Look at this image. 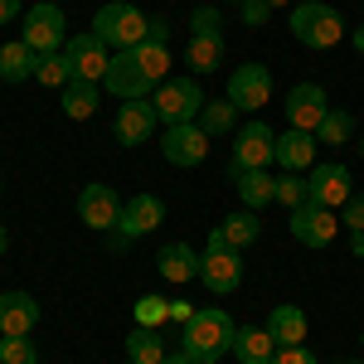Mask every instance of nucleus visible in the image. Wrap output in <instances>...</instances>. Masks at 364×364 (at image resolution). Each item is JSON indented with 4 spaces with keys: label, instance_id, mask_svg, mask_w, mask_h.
<instances>
[{
    "label": "nucleus",
    "instance_id": "nucleus-21",
    "mask_svg": "<svg viewBox=\"0 0 364 364\" xmlns=\"http://www.w3.org/2000/svg\"><path fill=\"white\" fill-rule=\"evenodd\" d=\"M156 267H161L166 282L185 287V282H199V252L190 248V243H166L161 257H156Z\"/></svg>",
    "mask_w": 364,
    "mask_h": 364
},
{
    "label": "nucleus",
    "instance_id": "nucleus-19",
    "mask_svg": "<svg viewBox=\"0 0 364 364\" xmlns=\"http://www.w3.org/2000/svg\"><path fill=\"white\" fill-rule=\"evenodd\" d=\"M39 326V301L29 291H5L0 296V336H29Z\"/></svg>",
    "mask_w": 364,
    "mask_h": 364
},
{
    "label": "nucleus",
    "instance_id": "nucleus-38",
    "mask_svg": "<svg viewBox=\"0 0 364 364\" xmlns=\"http://www.w3.org/2000/svg\"><path fill=\"white\" fill-rule=\"evenodd\" d=\"M238 10H243V25H252V29H262L272 20V5H267V0H243Z\"/></svg>",
    "mask_w": 364,
    "mask_h": 364
},
{
    "label": "nucleus",
    "instance_id": "nucleus-2",
    "mask_svg": "<svg viewBox=\"0 0 364 364\" xmlns=\"http://www.w3.org/2000/svg\"><path fill=\"white\" fill-rule=\"evenodd\" d=\"M287 29L306 49H336L340 39H345V20H340L336 5H326V0H296L291 15H287Z\"/></svg>",
    "mask_w": 364,
    "mask_h": 364
},
{
    "label": "nucleus",
    "instance_id": "nucleus-46",
    "mask_svg": "<svg viewBox=\"0 0 364 364\" xmlns=\"http://www.w3.org/2000/svg\"><path fill=\"white\" fill-rule=\"evenodd\" d=\"M5 248H10V233H5V224H0V257H5Z\"/></svg>",
    "mask_w": 364,
    "mask_h": 364
},
{
    "label": "nucleus",
    "instance_id": "nucleus-13",
    "mask_svg": "<svg viewBox=\"0 0 364 364\" xmlns=\"http://www.w3.org/2000/svg\"><path fill=\"white\" fill-rule=\"evenodd\" d=\"M63 54L73 58V73H78L83 83H102V78H107V63H112V54H107V44H102L92 29H87V34H68Z\"/></svg>",
    "mask_w": 364,
    "mask_h": 364
},
{
    "label": "nucleus",
    "instance_id": "nucleus-42",
    "mask_svg": "<svg viewBox=\"0 0 364 364\" xmlns=\"http://www.w3.org/2000/svg\"><path fill=\"white\" fill-rule=\"evenodd\" d=\"M170 316H175V321H180V326H185V321H190V316H195V311L185 306V301H170Z\"/></svg>",
    "mask_w": 364,
    "mask_h": 364
},
{
    "label": "nucleus",
    "instance_id": "nucleus-14",
    "mask_svg": "<svg viewBox=\"0 0 364 364\" xmlns=\"http://www.w3.org/2000/svg\"><path fill=\"white\" fill-rule=\"evenodd\" d=\"M161 224H166V204H161V195H132L127 204H122L117 233L132 243V238H146V233H156Z\"/></svg>",
    "mask_w": 364,
    "mask_h": 364
},
{
    "label": "nucleus",
    "instance_id": "nucleus-34",
    "mask_svg": "<svg viewBox=\"0 0 364 364\" xmlns=\"http://www.w3.org/2000/svg\"><path fill=\"white\" fill-rule=\"evenodd\" d=\"M0 364H39V350L29 336H0Z\"/></svg>",
    "mask_w": 364,
    "mask_h": 364
},
{
    "label": "nucleus",
    "instance_id": "nucleus-4",
    "mask_svg": "<svg viewBox=\"0 0 364 364\" xmlns=\"http://www.w3.org/2000/svg\"><path fill=\"white\" fill-rule=\"evenodd\" d=\"M25 39L34 54L44 58V54H58L63 44H68V15L58 10L54 0H39V5H29L25 10Z\"/></svg>",
    "mask_w": 364,
    "mask_h": 364
},
{
    "label": "nucleus",
    "instance_id": "nucleus-16",
    "mask_svg": "<svg viewBox=\"0 0 364 364\" xmlns=\"http://www.w3.org/2000/svg\"><path fill=\"white\" fill-rule=\"evenodd\" d=\"M156 102H146V97H136V102H122L112 117V136L122 141V146H141V141L156 136Z\"/></svg>",
    "mask_w": 364,
    "mask_h": 364
},
{
    "label": "nucleus",
    "instance_id": "nucleus-48",
    "mask_svg": "<svg viewBox=\"0 0 364 364\" xmlns=\"http://www.w3.org/2000/svg\"><path fill=\"white\" fill-rule=\"evenodd\" d=\"M224 5H243V0H224Z\"/></svg>",
    "mask_w": 364,
    "mask_h": 364
},
{
    "label": "nucleus",
    "instance_id": "nucleus-9",
    "mask_svg": "<svg viewBox=\"0 0 364 364\" xmlns=\"http://www.w3.org/2000/svg\"><path fill=\"white\" fill-rule=\"evenodd\" d=\"M199 282L214 296H233L243 287V252L233 248H204L199 252Z\"/></svg>",
    "mask_w": 364,
    "mask_h": 364
},
{
    "label": "nucleus",
    "instance_id": "nucleus-41",
    "mask_svg": "<svg viewBox=\"0 0 364 364\" xmlns=\"http://www.w3.org/2000/svg\"><path fill=\"white\" fill-rule=\"evenodd\" d=\"M146 39H156V44H170V20H151Z\"/></svg>",
    "mask_w": 364,
    "mask_h": 364
},
{
    "label": "nucleus",
    "instance_id": "nucleus-17",
    "mask_svg": "<svg viewBox=\"0 0 364 364\" xmlns=\"http://www.w3.org/2000/svg\"><path fill=\"white\" fill-rule=\"evenodd\" d=\"M326 112H331V102H326V87L321 83H296L291 92H287V127L316 132Z\"/></svg>",
    "mask_w": 364,
    "mask_h": 364
},
{
    "label": "nucleus",
    "instance_id": "nucleus-22",
    "mask_svg": "<svg viewBox=\"0 0 364 364\" xmlns=\"http://www.w3.org/2000/svg\"><path fill=\"white\" fill-rule=\"evenodd\" d=\"M272 355H277V340L267 336V326H238V336H233L238 364H272Z\"/></svg>",
    "mask_w": 364,
    "mask_h": 364
},
{
    "label": "nucleus",
    "instance_id": "nucleus-20",
    "mask_svg": "<svg viewBox=\"0 0 364 364\" xmlns=\"http://www.w3.org/2000/svg\"><path fill=\"white\" fill-rule=\"evenodd\" d=\"M306 311L301 306H291V301H282V306L267 311V336L277 340V350H287V345H301L306 340Z\"/></svg>",
    "mask_w": 364,
    "mask_h": 364
},
{
    "label": "nucleus",
    "instance_id": "nucleus-49",
    "mask_svg": "<svg viewBox=\"0 0 364 364\" xmlns=\"http://www.w3.org/2000/svg\"><path fill=\"white\" fill-rule=\"evenodd\" d=\"M360 156H364V136H360Z\"/></svg>",
    "mask_w": 364,
    "mask_h": 364
},
{
    "label": "nucleus",
    "instance_id": "nucleus-52",
    "mask_svg": "<svg viewBox=\"0 0 364 364\" xmlns=\"http://www.w3.org/2000/svg\"><path fill=\"white\" fill-rule=\"evenodd\" d=\"M54 5H58V0H54Z\"/></svg>",
    "mask_w": 364,
    "mask_h": 364
},
{
    "label": "nucleus",
    "instance_id": "nucleus-45",
    "mask_svg": "<svg viewBox=\"0 0 364 364\" xmlns=\"http://www.w3.org/2000/svg\"><path fill=\"white\" fill-rule=\"evenodd\" d=\"M166 364H195L190 355H166Z\"/></svg>",
    "mask_w": 364,
    "mask_h": 364
},
{
    "label": "nucleus",
    "instance_id": "nucleus-23",
    "mask_svg": "<svg viewBox=\"0 0 364 364\" xmlns=\"http://www.w3.org/2000/svg\"><path fill=\"white\" fill-rule=\"evenodd\" d=\"M233 180H238L233 190H238V199H243V209L257 214V209L277 204V175H267V170H238Z\"/></svg>",
    "mask_w": 364,
    "mask_h": 364
},
{
    "label": "nucleus",
    "instance_id": "nucleus-15",
    "mask_svg": "<svg viewBox=\"0 0 364 364\" xmlns=\"http://www.w3.org/2000/svg\"><path fill=\"white\" fill-rule=\"evenodd\" d=\"M311 204H326V209H345V199L355 195L350 185V166L340 161H326V166H311Z\"/></svg>",
    "mask_w": 364,
    "mask_h": 364
},
{
    "label": "nucleus",
    "instance_id": "nucleus-35",
    "mask_svg": "<svg viewBox=\"0 0 364 364\" xmlns=\"http://www.w3.org/2000/svg\"><path fill=\"white\" fill-rule=\"evenodd\" d=\"M166 321H170V301L166 296H141L136 301V326H156V331H161Z\"/></svg>",
    "mask_w": 364,
    "mask_h": 364
},
{
    "label": "nucleus",
    "instance_id": "nucleus-10",
    "mask_svg": "<svg viewBox=\"0 0 364 364\" xmlns=\"http://www.w3.org/2000/svg\"><path fill=\"white\" fill-rule=\"evenodd\" d=\"M291 238L301 243V248H331L340 233V219L336 209H326V204H301V209H291Z\"/></svg>",
    "mask_w": 364,
    "mask_h": 364
},
{
    "label": "nucleus",
    "instance_id": "nucleus-40",
    "mask_svg": "<svg viewBox=\"0 0 364 364\" xmlns=\"http://www.w3.org/2000/svg\"><path fill=\"white\" fill-rule=\"evenodd\" d=\"M25 20V0H0V25H15Z\"/></svg>",
    "mask_w": 364,
    "mask_h": 364
},
{
    "label": "nucleus",
    "instance_id": "nucleus-5",
    "mask_svg": "<svg viewBox=\"0 0 364 364\" xmlns=\"http://www.w3.org/2000/svg\"><path fill=\"white\" fill-rule=\"evenodd\" d=\"M151 102H156V117L166 127L199 122V112H204V87H199V78H166V83L156 87Z\"/></svg>",
    "mask_w": 364,
    "mask_h": 364
},
{
    "label": "nucleus",
    "instance_id": "nucleus-27",
    "mask_svg": "<svg viewBox=\"0 0 364 364\" xmlns=\"http://www.w3.org/2000/svg\"><path fill=\"white\" fill-rule=\"evenodd\" d=\"M219 233H224V243L233 252H243L248 243H257V238H262V219H257L252 209H238V214H228L224 224H219Z\"/></svg>",
    "mask_w": 364,
    "mask_h": 364
},
{
    "label": "nucleus",
    "instance_id": "nucleus-32",
    "mask_svg": "<svg viewBox=\"0 0 364 364\" xmlns=\"http://www.w3.org/2000/svg\"><path fill=\"white\" fill-rule=\"evenodd\" d=\"M350 136H355V117L345 112V107H331V112L321 117V127H316V141L321 146H345Z\"/></svg>",
    "mask_w": 364,
    "mask_h": 364
},
{
    "label": "nucleus",
    "instance_id": "nucleus-1",
    "mask_svg": "<svg viewBox=\"0 0 364 364\" xmlns=\"http://www.w3.org/2000/svg\"><path fill=\"white\" fill-rule=\"evenodd\" d=\"M233 316L224 306H204L180 326V355H190L195 364H219L224 355H233Z\"/></svg>",
    "mask_w": 364,
    "mask_h": 364
},
{
    "label": "nucleus",
    "instance_id": "nucleus-6",
    "mask_svg": "<svg viewBox=\"0 0 364 364\" xmlns=\"http://www.w3.org/2000/svg\"><path fill=\"white\" fill-rule=\"evenodd\" d=\"M272 151H277V132H272L267 122H257V117H252L248 127H238V132H233L228 175H238V170H267V166H272Z\"/></svg>",
    "mask_w": 364,
    "mask_h": 364
},
{
    "label": "nucleus",
    "instance_id": "nucleus-39",
    "mask_svg": "<svg viewBox=\"0 0 364 364\" xmlns=\"http://www.w3.org/2000/svg\"><path fill=\"white\" fill-rule=\"evenodd\" d=\"M272 364H321V360L311 355L306 345H287V350H277V355H272Z\"/></svg>",
    "mask_w": 364,
    "mask_h": 364
},
{
    "label": "nucleus",
    "instance_id": "nucleus-50",
    "mask_svg": "<svg viewBox=\"0 0 364 364\" xmlns=\"http://www.w3.org/2000/svg\"><path fill=\"white\" fill-rule=\"evenodd\" d=\"M360 345H364V336H360Z\"/></svg>",
    "mask_w": 364,
    "mask_h": 364
},
{
    "label": "nucleus",
    "instance_id": "nucleus-33",
    "mask_svg": "<svg viewBox=\"0 0 364 364\" xmlns=\"http://www.w3.org/2000/svg\"><path fill=\"white\" fill-rule=\"evenodd\" d=\"M277 204H287V214L301 209V204H311V180L301 170H282L277 175Z\"/></svg>",
    "mask_w": 364,
    "mask_h": 364
},
{
    "label": "nucleus",
    "instance_id": "nucleus-30",
    "mask_svg": "<svg viewBox=\"0 0 364 364\" xmlns=\"http://www.w3.org/2000/svg\"><path fill=\"white\" fill-rule=\"evenodd\" d=\"M199 127H204L209 136H228V132H238V107H233L228 97H219V102H204Z\"/></svg>",
    "mask_w": 364,
    "mask_h": 364
},
{
    "label": "nucleus",
    "instance_id": "nucleus-18",
    "mask_svg": "<svg viewBox=\"0 0 364 364\" xmlns=\"http://www.w3.org/2000/svg\"><path fill=\"white\" fill-rule=\"evenodd\" d=\"M316 132H296V127H287V132H277V151H272V161H277L282 170H311L316 166Z\"/></svg>",
    "mask_w": 364,
    "mask_h": 364
},
{
    "label": "nucleus",
    "instance_id": "nucleus-25",
    "mask_svg": "<svg viewBox=\"0 0 364 364\" xmlns=\"http://www.w3.org/2000/svg\"><path fill=\"white\" fill-rule=\"evenodd\" d=\"M185 63H190V73H214L224 63V34H190Z\"/></svg>",
    "mask_w": 364,
    "mask_h": 364
},
{
    "label": "nucleus",
    "instance_id": "nucleus-7",
    "mask_svg": "<svg viewBox=\"0 0 364 364\" xmlns=\"http://www.w3.org/2000/svg\"><path fill=\"white\" fill-rule=\"evenodd\" d=\"M224 97L238 107V112L267 107V97H272V68H267V63H243V68H233Z\"/></svg>",
    "mask_w": 364,
    "mask_h": 364
},
{
    "label": "nucleus",
    "instance_id": "nucleus-31",
    "mask_svg": "<svg viewBox=\"0 0 364 364\" xmlns=\"http://www.w3.org/2000/svg\"><path fill=\"white\" fill-rule=\"evenodd\" d=\"M73 78H78V73H73V58L63 54V49H58V54H44V58H39V73H34V83L58 87V92H63V87L73 83Z\"/></svg>",
    "mask_w": 364,
    "mask_h": 364
},
{
    "label": "nucleus",
    "instance_id": "nucleus-12",
    "mask_svg": "<svg viewBox=\"0 0 364 364\" xmlns=\"http://www.w3.org/2000/svg\"><path fill=\"white\" fill-rule=\"evenodd\" d=\"M122 204H127V199L117 195L112 185H83V190H78V219H83L92 233H107V228H117V219H122Z\"/></svg>",
    "mask_w": 364,
    "mask_h": 364
},
{
    "label": "nucleus",
    "instance_id": "nucleus-51",
    "mask_svg": "<svg viewBox=\"0 0 364 364\" xmlns=\"http://www.w3.org/2000/svg\"><path fill=\"white\" fill-rule=\"evenodd\" d=\"M0 185H5V180H0Z\"/></svg>",
    "mask_w": 364,
    "mask_h": 364
},
{
    "label": "nucleus",
    "instance_id": "nucleus-36",
    "mask_svg": "<svg viewBox=\"0 0 364 364\" xmlns=\"http://www.w3.org/2000/svg\"><path fill=\"white\" fill-rule=\"evenodd\" d=\"M190 34H224V15H219V5H195V15H190Z\"/></svg>",
    "mask_w": 364,
    "mask_h": 364
},
{
    "label": "nucleus",
    "instance_id": "nucleus-26",
    "mask_svg": "<svg viewBox=\"0 0 364 364\" xmlns=\"http://www.w3.org/2000/svg\"><path fill=\"white\" fill-rule=\"evenodd\" d=\"M166 340H161V331L156 326H136L132 336H127V360L132 364H166Z\"/></svg>",
    "mask_w": 364,
    "mask_h": 364
},
{
    "label": "nucleus",
    "instance_id": "nucleus-37",
    "mask_svg": "<svg viewBox=\"0 0 364 364\" xmlns=\"http://www.w3.org/2000/svg\"><path fill=\"white\" fill-rule=\"evenodd\" d=\"M340 224L350 228V233H360V228H364V195H360V190L345 199V214H340Z\"/></svg>",
    "mask_w": 364,
    "mask_h": 364
},
{
    "label": "nucleus",
    "instance_id": "nucleus-28",
    "mask_svg": "<svg viewBox=\"0 0 364 364\" xmlns=\"http://www.w3.org/2000/svg\"><path fill=\"white\" fill-rule=\"evenodd\" d=\"M63 97V112L73 117V122H87V117L97 112V102H102V92H97V83H83V78H73V83L58 92Z\"/></svg>",
    "mask_w": 364,
    "mask_h": 364
},
{
    "label": "nucleus",
    "instance_id": "nucleus-43",
    "mask_svg": "<svg viewBox=\"0 0 364 364\" xmlns=\"http://www.w3.org/2000/svg\"><path fill=\"white\" fill-rule=\"evenodd\" d=\"M350 252H355V257H364V228H360V233H350Z\"/></svg>",
    "mask_w": 364,
    "mask_h": 364
},
{
    "label": "nucleus",
    "instance_id": "nucleus-47",
    "mask_svg": "<svg viewBox=\"0 0 364 364\" xmlns=\"http://www.w3.org/2000/svg\"><path fill=\"white\" fill-rule=\"evenodd\" d=\"M267 5H272V10H282V5H291V0H267Z\"/></svg>",
    "mask_w": 364,
    "mask_h": 364
},
{
    "label": "nucleus",
    "instance_id": "nucleus-8",
    "mask_svg": "<svg viewBox=\"0 0 364 364\" xmlns=\"http://www.w3.org/2000/svg\"><path fill=\"white\" fill-rule=\"evenodd\" d=\"M209 132L199 127V122H180V127H166V136H161V156H166L170 166L180 170H195L204 156H209Z\"/></svg>",
    "mask_w": 364,
    "mask_h": 364
},
{
    "label": "nucleus",
    "instance_id": "nucleus-24",
    "mask_svg": "<svg viewBox=\"0 0 364 364\" xmlns=\"http://www.w3.org/2000/svg\"><path fill=\"white\" fill-rule=\"evenodd\" d=\"M34 73H39V54L29 49L25 39L0 44V83H29Z\"/></svg>",
    "mask_w": 364,
    "mask_h": 364
},
{
    "label": "nucleus",
    "instance_id": "nucleus-44",
    "mask_svg": "<svg viewBox=\"0 0 364 364\" xmlns=\"http://www.w3.org/2000/svg\"><path fill=\"white\" fill-rule=\"evenodd\" d=\"M350 44H355V49L364 54V25H360V29H350Z\"/></svg>",
    "mask_w": 364,
    "mask_h": 364
},
{
    "label": "nucleus",
    "instance_id": "nucleus-3",
    "mask_svg": "<svg viewBox=\"0 0 364 364\" xmlns=\"http://www.w3.org/2000/svg\"><path fill=\"white\" fill-rule=\"evenodd\" d=\"M151 29V15H141L136 5L127 0H107L97 15H92V34L107 44V49H136Z\"/></svg>",
    "mask_w": 364,
    "mask_h": 364
},
{
    "label": "nucleus",
    "instance_id": "nucleus-53",
    "mask_svg": "<svg viewBox=\"0 0 364 364\" xmlns=\"http://www.w3.org/2000/svg\"><path fill=\"white\" fill-rule=\"evenodd\" d=\"M127 364H132V360H127Z\"/></svg>",
    "mask_w": 364,
    "mask_h": 364
},
{
    "label": "nucleus",
    "instance_id": "nucleus-11",
    "mask_svg": "<svg viewBox=\"0 0 364 364\" xmlns=\"http://www.w3.org/2000/svg\"><path fill=\"white\" fill-rule=\"evenodd\" d=\"M102 87H107L112 97H122V102H136V97H151V92H156V83L146 78V68L136 63V54H132V49H117V54H112Z\"/></svg>",
    "mask_w": 364,
    "mask_h": 364
},
{
    "label": "nucleus",
    "instance_id": "nucleus-29",
    "mask_svg": "<svg viewBox=\"0 0 364 364\" xmlns=\"http://www.w3.org/2000/svg\"><path fill=\"white\" fill-rule=\"evenodd\" d=\"M132 54H136V63L146 68V78H151L156 87H161V83L170 78V44H156V39H141V44L132 49Z\"/></svg>",
    "mask_w": 364,
    "mask_h": 364
}]
</instances>
